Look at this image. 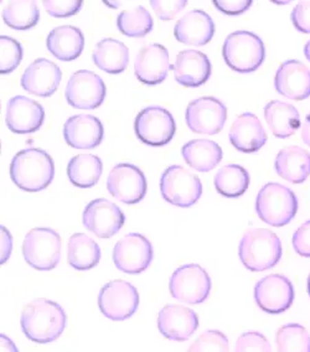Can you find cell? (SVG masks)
<instances>
[{
    "mask_svg": "<svg viewBox=\"0 0 310 352\" xmlns=\"http://www.w3.org/2000/svg\"><path fill=\"white\" fill-rule=\"evenodd\" d=\"M153 257L152 243L140 233H128L114 245V264L127 274L143 273L152 263Z\"/></svg>",
    "mask_w": 310,
    "mask_h": 352,
    "instance_id": "obj_10",
    "label": "cell"
},
{
    "mask_svg": "<svg viewBox=\"0 0 310 352\" xmlns=\"http://www.w3.org/2000/svg\"><path fill=\"white\" fill-rule=\"evenodd\" d=\"M184 160L192 169L208 173L216 168L222 160L221 146L209 139H194L184 145Z\"/></svg>",
    "mask_w": 310,
    "mask_h": 352,
    "instance_id": "obj_28",
    "label": "cell"
},
{
    "mask_svg": "<svg viewBox=\"0 0 310 352\" xmlns=\"http://www.w3.org/2000/svg\"><path fill=\"white\" fill-rule=\"evenodd\" d=\"M177 83L185 87H199L209 80L211 63L209 57L197 50H184L177 54L171 66Z\"/></svg>",
    "mask_w": 310,
    "mask_h": 352,
    "instance_id": "obj_23",
    "label": "cell"
},
{
    "mask_svg": "<svg viewBox=\"0 0 310 352\" xmlns=\"http://www.w3.org/2000/svg\"><path fill=\"white\" fill-rule=\"evenodd\" d=\"M186 0H152L151 6L160 20H171L186 7Z\"/></svg>",
    "mask_w": 310,
    "mask_h": 352,
    "instance_id": "obj_41",
    "label": "cell"
},
{
    "mask_svg": "<svg viewBox=\"0 0 310 352\" xmlns=\"http://www.w3.org/2000/svg\"><path fill=\"white\" fill-rule=\"evenodd\" d=\"M140 305V294L132 284L115 279L102 287L98 307L102 314L113 321H123L133 316Z\"/></svg>",
    "mask_w": 310,
    "mask_h": 352,
    "instance_id": "obj_9",
    "label": "cell"
},
{
    "mask_svg": "<svg viewBox=\"0 0 310 352\" xmlns=\"http://www.w3.org/2000/svg\"><path fill=\"white\" fill-rule=\"evenodd\" d=\"M283 253L282 242L276 233L267 228L248 230L239 248L241 262L248 271H268L277 265Z\"/></svg>",
    "mask_w": 310,
    "mask_h": 352,
    "instance_id": "obj_3",
    "label": "cell"
},
{
    "mask_svg": "<svg viewBox=\"0 0 310 352\" xmlns=\"http://www.w3.org/2000/svg\"><path fill=\"white\" fill-rule=\"evenodd\" d=\"M230 142L237 151L254 153L266 144L267 132L254 113H242L230 128Z\"/></svg>",
    "mask_w": 310,
    "mask_h": 352,
    "instance_id": "obj_24",
    "label": "cell"
},
{
    "mask_svg": "<svg viewBox=\"0 0 310 352\" xmlns=\"http://www.w3.org/2000/svg\"><path fill=\"white\" fill-rule=\"evenodd\" d=\"M185 120L192 132L215 135L223 129L228 120V108L215 97L197 98L189 103Z\"/></svg>",
    "mask_w": 310,
    "mask_h": 352,
    "instance_id": "obj_12",
    "label": "cell"
},
{
    "mask_svg": "<svg viewBox=\"0 0 310 352\" xmlns=\"http://www.w3.org/2000/svg\"><path fill=\"white\" fill-rule=\"evenodd\" d=\"M46 12L54 18H69L81 9V0H44Z\"/></svg>",
    "mask_w": 310,
    "mask_h": 352,
    "instance_id": "obj_40",
    "label": "cell"
},
{
    "mask_svg": "<svg viewBox=\"0 0 310 352\" xmlns=\"http://www.w3.org/2000/svg\"><path fill=\"white\" fill-rule=\"evenodd\" d=\"M215 6L222 13L228 15H240L252 6L251 0H214Z\"/></svg>",
    "mask_w": 310,
    "mask_h": 352,
    "instance_id": "obj_44",
    "label": "cell"
},
{
    "mask_svg": "<svg viewBox=\"0 0 310 352\" xmlns=\"http://www.w3.org/2000/svg\"><path fill=\"white\" fill-rule=\"evenodd\" d=\"M45 109L38 102L25 96H15L7 104L5 122L15 134H30L41 128Z\"/></svg>",
    "mask_w": 310,
    "mask_h": 352,
    "instance_id": "obj_17",
    "label": "cell"
},
{
    "mask_svg": "<svg viewBox=\"0 0 310 352\" xmlns=\"http://www.w3.org/2000/svg\"><path fill=\"white\" fill-rule=\"evenodd\" d=\"M169 289L170 296L179 302L197 305L208 299L211 279L201 265L185 264L173 273Z\"/></svg>",
    "mask_w": 310,
    "mask_h": 352,
    "instance_id": "obj_8",
    "label": "cell"
},
{
    "mask_svg": "<svg viewBox=\"0 0 310 352\" xmlns=\"http://www.w3.org/2000/svg\"><path fill=\"white\" fill-rule=\"evenodd\" d=\"M293 248L302 257H310V220L298 228L291 239Z\"/></svg>",
    "mask_w": 310,
    "mask_h": 352,
    "instance_id": "obj_43",
    "label": "cell"
},
{
    "mask_svg": "<svg viewBox=\"0 0 310 352\" xmlns=\"http://www.w3.org/2000/svg\"><path fill=\"white\" fill-rule=\"evenodd\" d=\"M291 21L297 30L310 34V0L298 3L291 12Z\"/></svg>",
    "mask_w": 310,
    "mask_h": 352,
    "instance_id": "obj_42",
    "label": "cell"
},
{
    "mask_svg": "<svg viewBox=\"0 0 310 352\" xmlns=\"http://www.w3.org/2000/svg\"><path fill=\"white\" fill-rule=\"evenodd\" d=\"M302 139H303L305 144L310 146V113L308 114V117L305 118V122H304L303 129H302Z\"/></svg>",
    "mask_w": 310,
    "mask_h": 352,
    "instance_id": "obj_47",
    "label": "cell"
},
{
    "mask_svg": "<svg viewBox=\"0 0 310 352\" xmlns=\"http://www.w3.org/2000/svg\"><path fill=\"white\" fill-rule=\"evenodd\" d=\"M12 252V236L4 227H1V264L5 263Z\"/></svg>",
    "mask_w": 310,
    "mask_h": 352,
    "instance_id": "obj_45",
    "label": "cell"
},
{
    "mask_svg": "<svg viewBox=\"0 0 310 352\" xmlns=\"http://www.w3.org/2000/svg\"><path fill=\"white\" fill-rule=\"evenodd\" d=\"M55 176V164L49 153L29 148L19 151L10 164V177L15 185L27 192L47 188Z\"/></svg>",
    "mask_w": 310,
    "mask_h": 352,
    "instance_id": "obj_2",
    "label": "cell"
},
{
    "mask_svg": "<svg viewBox=\"0 0 310 352\" xmlns=\"http://www.w3.org/2000/svg\"><path fill=\"white\" fill-rule=\"evenodd\" d=\"M250 185V175L245 168L237 164L222 166L215 176V188L219 194L226 197L242 196Z\"/></svg>",
    "mask_w": 310,
    "mask_h": 352,
    "instance_id": "obj_33",
    "label": "cell"
},
{
    "mask_svg": "<svg viewBox=\"0 0 310 352\" xmlns=\"http://www.w3.org/2000/svg\"><path fill=\"white\" fill-rule=\"evenodd\" d=\"M0 349L1 352H18V349L14 345L13 341L5 335H0Z\"/></svg>",
    "mask_w": 310,
    "mask_h": 352,
    "instance_id": "obj_46",
    "label": "cell"
},
{
    "mask_svg": "<svg viewBox=\"0 0 310 352\" xmlns=\"http://www.w3.org/2000/svg\"><path fill=\"white\" fill-rule=\"evenodd\" d=\"M170 67L169 52L160 44L142 47L134 63L137 78L148 86H155L164 81Z\"/></svg>",
    "mask_w": 310,
    "mask_h": 352,
    "instance_id": "obj_19",
    "label": "cell"
},
{
    "mask_svg": "<svg viewBox=\"0 0 310 352\" xmlns=\"http://www.w3.org/2000/svg\"><path fill=\"white\" fill-rule=\"evenodd\" d=\"M265 118L277 138H289L300 126L297 108L285 102H269L265 107Z\"/></svg>",
    "mask_w": 310,
    "mask_h": 352,
    "instance_id": "obj_30",
    "label": "cell"
},
{
    "mask_svg": "<svg viewBox=\"0 0 310 352\" xmlns=\"http://www.w3.org/2000/svg\"><path fill=\"white\" fill-rule=\"evenodd\" d=\"M117 25L120 32L129 38H144L152 32L154 21L144 7L124 10L118 15Z\"/></svg>",
    "mask_w": 310,
    "mask_h": 352,
    "instance_id": "obj_35",
    "label": "cell"
},
{
    "mask_svg": "<svg viewBox=\"0 0 310 352\" xmlns=\"http://www.w3.org/2000/svg\"><path fill=\"white\" fill-rule=\"evenodd\" d=\"M199 327L197 313L183 305H166L159 311L158 329L171 341H186Z\"/></svg>",
    "mask_w": 310,
    "mask_h": 352,
    "instance_id": "obj_18",
    "label": "cell"
},
{
    "mask_svg": "<svg viewBox=\"0 0 310 352\" xmlns=\"http://www.w3.org/2000/svg\"><path fill=\"white\" fill-rule=\"evenodd\" d=\"M40 18L38 6L32 0L9 1L3 10V20L15 30H27L38 24Z\"/></svg>",
    "mask_w": 310,
    "mask_h": 352,
    "instance_id": "obj_34",
    "label": "cell"
},
{
    "mask_svg": "<svg viewBox=\"0 0 310 352\" xmlns=\"http://www.w3.org/2000/svg\"><path fill=\"white\" fill-rule=\"evenodd\" d=\"M65 327L66 313L57 302L38 298L23 309L21 329L32 342H52L61 336Z\"/></svg>",
    "mask_w": 310,
    "mask_h": 352,
    "instance_id": "obj_1",
    "label": "cell"
},
{
    "mask_svg": "<svg viewBox=\"0 0 310 352\" xmlns=\"http://www.w3.org/2000/svg\"><path fill=\"white\" fill-rule=\"evenodd\" d=\"M256 211L261 220L267 225L285 226L297 214V196L280 184H266L257 195Z\"/></svg>",
    "mask_w": 310,
    "mask_h": 352,
    "instance_id": "obj_5",
    "label": "cell"
},
{
    "mask_svg": "<svg viewBox=\"0 0 310 352\" xmlns=\"http://www.w3.org/2000/svg\"><path fill=\"white\" fill-rule=\"evenodd\" d=\"M83 226L100 239H109L124 226L126 216L107 199H96L85 208Z\"/></svg>",
    "mask_w": 310,
    "mask_h": 352,
    "instance_id": "obj_16",
    "label": "cell"
},
{
    "mask_svg": "<svg viewBox=\"0 0 310 352\" xmlns=\"http://www.w3.org/2000/svg\"><path fill=\"white\" fill-rule=\"evenodd\" d=\"M104 129L101 120L91 114H78L66 120L64 138L76 149H92L101 144Z\"/></svg>",
    "mask_w": 310,
    "mask_h": 352,
    "instance_id": "obj_22",
    "label": "cell"
},
{
    "mask_svg": "<svg viewBox=\"0 0 310 352\" xmlns=\"http://www.w3.org/2000/svg\"><path fill=\"white\" fill-rule=\"evenodd\" d=\"M61 69L47 58H38L21 76V87L30 95L50 97L57 91L61 82Z\"/></svg>",
    "mask_w": 310,
    "mask_h": 352,
    "instance_id": "obj_21",
    "label": "cell"
},
{
    "mask_svg": "<svg viewBox=\"0 0 310 352\" xmlns=\"http://www.w3.org/2000/svg\"><path fill=\"white\" fill-rule=\"evenodd\" d=\"M101 259V248L93 239L85 233L71 236L67 245V261L77 271H89L95 268Z\"/></svg>",
    "mask_w": 310,
    "mask_h": 352,
    "instance_id": "obj_31",
    "label": "cell"
},
{
    "mask_svg": "<svg viewBox=\"0 0 310 352\" xmlns=\"http://www.w3.org/2000/svg\"><path fill=\"white\" fill-rule=\"evenodd\" d=\"M276 342L278 352H310V333L299 324L279 327Z\"/></svg>",
    "mask_w": 310,
    "mask_h": 352,
    "instance_id": "obj_36",
    "label": "cell"
},
{
    "mask_svg": "<svg viewBox=\"0 0 310 352\" xmlns=\"http://www.w3.org/2000/svg\"><path fill=\"white\" fill-rule=\"evenodd\" d=\"M294 287L282 274H269L254 287L257 305L268 314H280L291 308L294 302Z\"/></svg>",
    "mask_w": 310,
    "mask_h": 352,
    "instance_id": "obj_15",
    "label": "cell"
},
{
    "mask_svg": "<svg viewBox=\"0 0 310 352\" xmlns=\"http://www.w3.org/2000/svg\"><path fill=\"white\" fill-rule=\"evenodd\" d=\"M308 293H309L310 296V276L309 278H308Z\"/></svg>",
    "mask_w": 310,
    "mask_h": 352,
    "instance_id": "obj_49",
    "label": "cell"
},
{
    "mask_svg": "<svg viewBox=\"0 0 310 352\" xmlns=\"http://www.w3.org/2000/svg\"><path fill=\"white\" fill-rule=\"evenodd\" d=\"M222 56L230 69L240 74H251L260 67L266 57L262 38L254 32L230 34L222 47Z\"/></svg>",
    "mask_w": 310,
    "mask_h": 352,
    "instance_id": "obj_4",
    "label": "cell"
},
{
    "mask_svg": "<svg viewBox=\"0 0 310 352\" xmlns=\"http://www.w3.org/2000/svg\"><path fill=\"white\" fill-rule=\"evenodd\" d=\"M26 263L38 271H51L61 257V237L51 228H32L23 242Z\"/></svg>",
    "mask_w": 310,
    "mask_h": 352,
    "instance_id": "obj_6",
    "label": "cell"
},
{
    "mask_svg": "<svg viewBox=\"0 0 310 352\" xmlns=\"http://www.w3.org/2000/svg\"><path fill=\"white\" fill-rule=\"evenodd\" d=\"M107 189L118 201L127 205L138 204L146 194V176L133 164H117L108 175Z\"/></svg>",
    "mask_w": 310,
    "mask_h": 352,
    "instance_id": "obj_13",
    "label": "cell"
},
{
    "mask_svg": "<svg viewBox=\"0 0 310 352\" xmlns=\"http://www.w3.org/2000/svg\"><path fill=\"white\" fill-rule=\"evenodd\" d=\"M304 54H305V57L308 58V61L310 63V40L305 44V47H304Z\"/></svg>",
    "mask_w": 310,
    "mask_h": 352,
    "instance_id": "obj_48",
    "label": "cell"
},
{
    "mask_svg": "<svg viewBox=\"0 0 310 352\" xmlns=\"http://www.w3.org/2000/svg\"><path fill=\"white\" fill-rule=\"evenodd\" d=\"M23 58L21 45L9 36H0V74L9 75L20 65Z\"/></svg>",
    "mask_w": 310,
    "mask_h": 352,
    "instance_id": "obj_37",
    "label": "cell"
},
{
    "mask_svg": "<svg viewBox=\"0 0 310 352\" xmlns=\"http://www.w3.org/2000/svg\"><path fill=\"white\" fill-rule=\"evenodd\" d=\"M188 352H230L228 336L219 330H208L197 338Z\"/></svg>",
    "mask_w": 310,
    "mask_h": 352,
    "instance_id": "obj_38",
    "label": "cell"
},
{
    "mask_svg": "<svg viewBox=\"0 0 310 352\" xmlns=\"http://www.w3.org/2000/svg\"><path fill=\"white\" fill-rule=\"evenodd\" d=\"M101 159L92 154H80L72 157L67 165V176L77 188H92L101 177Z\"/></svg>",
    "mask_w": 310,
    "mask_h": 352,
    "instance_id": "obj_32",
    "label": "cell"
},
{
    "mask_svg": "<svg viewBox=\"0 0 310 352\" xmlns=\"http://www.w3.org/2000/svg\"><path fill=\"white\" fill-rule=\"evenodd\" d=\"M274 168L280 177L293 184H302L310 175V154L300 146H285L279 151Z\"/></svg>",
    "mask_w": 310,
    "mask_h": 352,
    "instance_id": "obj_26",
    "label": "cell"
},
{
    "mask_svg": "<svg viewBox=\"0 0 310 352\" xmlns=\"http://www.w3.org/2000/svg\"><path fill=\"white\" fill-rule=\"evenodd\" d=\"M92 58L98 69L111 75H118L127 69L129 50L118 40L103 38L96 45Z\"/></svg>",
    "mask_w": 310,
    "mask_h": 352,
    "instance_id": "obj_29",
    "label": "cell"
},
{
    "mask_svg": "<svg viewBox=\"0 0 310 352\" xmlns=\"http://www.w3.org/2000/svg\"><path fill=\"white\" fill-rule=\"evenodd\" d=\"M65 95L71 107L95 109L106 98V85L95 72L80 69L71 76Z\"/></svg>",
    "mask_w": 310,
    "mask_h": 352,
    "instance_id": "obj_14",
    "label": "cell"
},
{
    "mask_svg": "<svg viewBox=\"0 0 310 352\" xmlns=\"http://www.w3.org/2000/svg\"><path fill=\"white\" fill-rule=\"evenodd\" d=\"M160 191L165 201L179 208H190L203 195L201 180L180 165H173L160 177Z\"/></svg>",
    "mask_w": 310,
    "mask_h": 352,
    "instance_id": "obj_7",
    "label": "cell"
},
{
    "mask_svg": "<svg viewBox=\"0 0 310 352\" xmlns=\"http://www.w3.org/2000/svg\"><path fill=\"white\" fill-rule=\"evenodd\" d=\"M134 131L144 144L163 146L174 138L177 124L169 111L153 106L140 111L134 122Z\"/></svg>",
    "mask_w": 310,
    "mask_h": 352,
    "instance_id": "obj_11",
    "label": "cell"
},
{
    "mask_svg": "<svg viewBox=\"0 0 310 352\" xmlns=\"http://www.w3.org/2000/svg\"><path fill=\"white\" fill-rule=\"evenodd\" d=\"M215 35V23L203 10L185 14L174 28V36L185 45L203 46L209 44Z\"/></svg>",
    "mask_w": 310,
    "mask_h": 352,
    "instance_id": "obj_25",
    "label": "cell"
},
{
    "mask_svg": "<svg viewBox=\"0 0 310 352\" xmlns=\"http://www.w3.org/2000/svg\"><path fill=\"white\" fill-rule=\"evenodd\" d=\"M46 45L51 54L58 60L74 61L82 54L85 36L75 26H58L51 30Z\"/></svg>",
    "mask_w": 310,
    "mask_h": 352,
    "instance_id": "obj_27",
    "label": "cell"
},
{
    "mask_svg": "<svg viewBox=\"0 0 310 352\" xmlns=\"http://www.w3.org/2000/svg\"><path fill=\"white\" fill-rule=\"evenodd\" d=\"M234 352H272V347L263 333L247 331L237 340Z\"/></svg>",
    "mask_w": 310,
    "mask_h": 352,
    "instance_id": "obj_39",
    "label": "cell"
},
{
    "mask_svg": "<svg viewBox=\"0 0 310 352\" xmlns=\"http://www.w3.org/2000/svg\"><path fill=\"white\" fill-rule=\"evenodd\" d=\"M279 95L293 101H303L310 96V69L298 60H288L279 66L274 78Z\"/></svg>",
    "mask_w": 310,
    "mask_h": 352,
    "instance_id": "obj_20",
    "label": "cell"
}]
</instances>
